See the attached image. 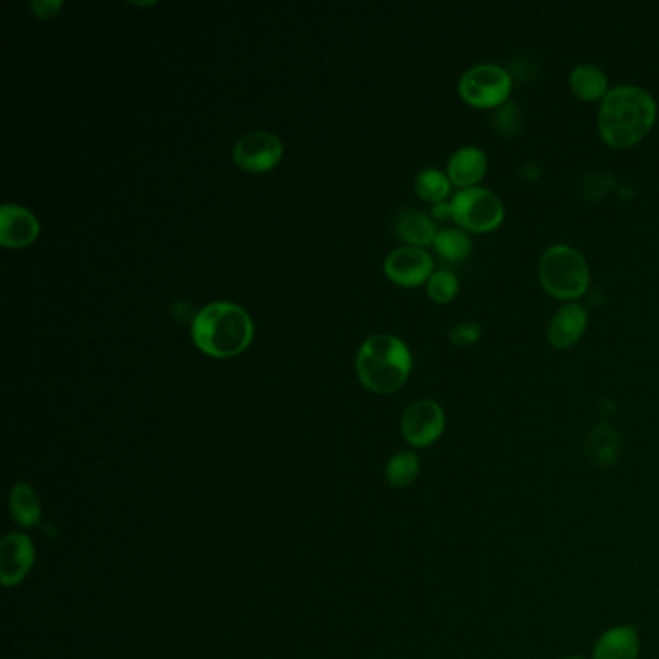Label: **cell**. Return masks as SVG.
<instances>
[{"mask_svg": "<svg viewBox=\"0 0 659 659\" xmlns=\"http://www.w3.org/2000/svg\"><path fill=\"white\" fill-rule=\"evenodd\" d=\"M419 458L413 450H401L395 457L391 458L387 465V481L391 486L403 487L413 486L414 479L418 478Z\"/></svg>", "mask_w": 659, "mask_h": 659, "instance_id": "19", "label": "cell"}, {"mask_svg": "<svg viewBox=\"0 0 659 659\" xmlns=\"http://www.w3.org/2000/svg\"><path fill=\"white\" fill-rule=\"evenodd\" d=\"M539 281L555 298L577 300L590 286V270L577 247L555 244L539 260Z\"/></svg>", "mask_w": 659, "mask_h": 659, "instance_id": "4", "label": "cell"}, {"mask_svg": "<svg viewBox=\"0 0 659 659\" xmlns=\"http://www.w3.org/2000/svg\"><path fill=\"white\" fill-rule=\"evenodd\" d=\"M434 247L445 262H463L473 254V240L463 229H445L435 236Z\"/></svg>", "mask_w": 659, "mask_h": 659, "instance_id": "18", "label": "cell"}, {"mask_svg": "<svg viewBox=\"0 0 659 659\" xmlns=\"http://www.w3.org/2000/svg\"><path fill=\"white\" fill-rule=\"evenodd\" d=\"M640 637L630 625L609 629L598 638L594 646L592 659H638Z\"/></svg>", "mask_w": 659, "mask_h": 659, "instance_id": "14", "label": "cell"}, {"mask_svg": "<svg viewBox=\"0 0 659 659\" xmlns=\"http://www.w3.org/2000/svg\"><path fill=\"white\" fill-rule=\"evenodd\" d=\"M30 8L39 20H47V18H53L59 12L62 2H59V0H38V2H31Z\"/></svg>", "mask_w": 659, "mask_h": 659, "instance_id": "24", "label": "cell"}, {"mask_svg": "<svg viewBox=\"0 0 659 659\" xmlns=\"http://www.w3.org/2000/svg\"><path fill=\"white\" fill-rule=\"evenodd\" d=\"M192 337L195 346L207 356L233 358L252 343L254 323L246 310L233 302H213L195 315Z\"/></svg>", "mask_w": 659, "mask_h": 659, "instance_id": "2", "label": "cell"}, {"mask_svg": "<svg viewBox=\"0 0 659 659\" xmlns=\"http://www.w3.org/2000/svg\"><path fill=\"white\" fill-rule=\"evenodd\" d=\"M39 236V221L31 211L7 203L0 210V244L4 247H26Z\"/></svg>", "mask_w": 659, "mask_h": 659, "instance_id": "11", "label": "cell"}, {"mask_svg": "<svg viewBox=\"0 0 659 659\" xmlns=\"http://www.w3.org/2000/svg\"><path fill=\"white\" fill-rule=\"evenodd\" d=\"M445 429V413L442 405L432 398H424L406 408L401 432L413 447H429L442 437Z\"/></svg>", "mask_w": 659, "mask_h": 659, "instance_id": "7", "label": "cell"}, {"mask_svg": "<svg viewBox=\"0 0 659 659\" xmlns=\"http://www.w3.org/2000/svg\"><path fill=\"white\" fill-rule=\"evenodd\" d=\"M518 122H520V113L515 105H505L495 114V126L503 134H513L517 130Z\"/></svg>", "mask_w": 659, "mask_h": 659, "instance_id": "23", "label": "cell"}, {"mask_svg": "<svg viewBox=\"0 0 659 659\" xmlns=\"http://www.w3.org/2000/svg\"><path fill=\"white\" fill-rule=\"evenodd\" d=\"M450 219L468 233H491L505 221V205L486 187H466L453 197Z\"/></svg>", "mask_w": 659, "mask_h": 659, "instance_id": "5", "label": "cell"}, {"mask_svg": "<svg viewBox=\"0 0 659 659\" xmlns=\"http://www.w3.org/2000/svg\"><path fill=\"white\" fill-rule=\"evenodd\" d=\"M356 369L359 382L367 389L379 395H389L405 385L413 369V356L401 338L374 335L359 346Z\"/></svg>", "mask_w": 659, "mask_h": 659, "instance_id": "3", "label": "cell"}, {"mask_svg": "<svg viewBox=\"0 0 659 659\" xmlns=\"http://www.w3.org/2000/svg\"><path fill=\"white\" fill-rule=\"evenodd\" d=\"M567 659H585V658H578V656H570V658Z\"/></svg>", "mask_w": 659, "mask_h": 659, "instance_id": "26", "label": "cell"}, {"mask_svg": "<svg viewBox=\"0 0 659 659\" xmlns=\"http://www.w3.org/2000/svg\"><path fill=\"white\" fill-rule=\"evenodd\" d=\"M487 173V155L479 148L466 145L453 153L447 165L450 184L466 187H474Z\"/></svg>", "mask_w": 659, "mask_h": 659, "instance_id": "13", "label": "cell"}, {"mask_svg": "<svg viewBox=\"0 0 659 659\" xmlns=\"http://www.w3.org/2000/svg\"><path fill=\"white\" fill-rule=\"evenodd\" d=\"M658 119V103L650 91L638 85H617L607 93L598 113L604 142L622 150L645 140Z\"/></svg>", "mask_w": 659, "mask_h": 659, "instance_id": "1", "label": "cell"}, {"mask_svg": "<svg viewBox=\"0 0 659 659\" xmlns=\"http://www.w3.org/2000/svg\"><path fill=\"white\" fill-rule=\"evenodd\" d=\"M570 90L575 91V95L585 101H604L607 93H609V82L604 70H599L594 64H578L572 68L569 75Z\"/></svg>", "mask_w": 659, "mask_h": 659, "instance_id": "16", "label": "cell"}, {"mask_svg": "<svg viewBox=\"0 0 659 659\" xmlns=\"http://www.w3.org/2000/svg\"><path fill=\"white\" fill-rule=\"evenodd\" d=\"M481 337V327L476 322H460L450 330V341L458 346L474 345Z\"/></svg>", "mask_w": 659, "mask_h": 659, "instance_id": "22", "label": "cell"}, {"mask_svg": "<svg viewBox=\"0 0 659 659\" xmlns=\"http://www.w3.org/2000/svg\"><path fill=\"white\" fill-rule=\"evenodd\" d=\"M513 91V78L509 72L497 64H476L466 70L458 93L465 103L476 109H495L503 107Z\"/></svg>", "mask_w": 659, "mask_h": 659, "instance_id": "6", "label": "cell"}, {"mask_svg": "<svg viewBox=\"0 0 659 659\" xmlns=\"http://www.w3.org/2000/svg\"><path fill=\"white\" fill-rule=\"evenodd\" d=\"M434 215L437 219H449L450 217V203H435Z\"/></svg>", "mask_w": 659, "mask_h": 659, "instance_id": "25", "label": "cell"}, {"mask_svg": "<svg viewBox=\"0 0 659 659\" xmlns=\"http://www.w3.org/2000/svg\"><path fill=\"white\" fill-rule=\"evenodd\" d=\"M414 187L422 200L442 203L450 194V180L437 169H424L414 180Z\"/></svg>", "mask_w": 659, "mask_h": 659, "instance_id": "20", "label": "cell"}, {"mask_svg": "<svg viewBox=\"0 0 659 659\" xmlns=\"http://www.w3.org/2000/svg\"><path fill=\"white\" fill-rule=\"evenodd\" d=\"M36 562V546L28 534H7L0 541V580L12 588L28 577Z\"/></svg>", "mask_w": 659, "mask_h": 659, "instance_id": "9", "label": "cell"}, {"mask_svg": "<svg viewBox=\"0 0 659 659\" xmlns=\"http://www.w3.org/2000/svg\"><path fill=\"white\" fill-rule=\"evenodd\" d=\"M234 161L247 173H267L281 163L283 143L271 132H252L242 135L233 151Z\"/></svg>", "mask_w": 659, "mask_h": 659, "instance_id": "8", "label": "cell"}, {"mask_svg": "<svg viewBox=\"0 0 659 659\" xmlns=\"http://www.w3.org/2000/svg\"><path fill=\"white\" fill-rule=\"evenodd\" d=\"M398 239L405 240L413 247H424L434 244L437 236V226L434 219L427 217L426 213L418 210H406L398 213L397 223Z\"/></svg>", "mask_w": 659, "mask_h": 659, "instance_id": "15", "label": "cell"}, {"mask_svg": "<svg viewBox=\"0 0 659 659\" xmlns=\"http://www.w3.org/2000/svg\"><path fill=\"white\" fill-rule=\"evenodd\" d=\"M434 260L424 247H398L385 260L387 277L401 286H418L434 275Z\"/></svg>", "mask_w": 659, "mask_h": 659, "instance_id": "10", "label": "cell"}, {"mask_svg": "<svg viewBox=\"0 0 659 659\" xmlns=\"http://www.w3.org/2000/svg\"><path fill=\"white\" fill-rule=\"evenodd\" d=\"M588 327V312L580 304L562 306L549 323L547 337L555 348H569L577 345Z\"/></svg>", "mask_w": 659, "mask_h": 659, "instance_id": "12", "label": "cell"}, {"mask_svg": "<svg viewBox=\"0 0 659 659\" xmlns=\"http://www.w3.org/2000/svg\"><path fill=\"white\" fill-rule=\"evenodd\" d=\"M427 294L437 304H449L457 298L458 278L453 271H435L427 281Z\"/></svg>", "mask_w": 659, "mask_h": 659, "instance_id": "21", "label": "cell"}, {"mask_svg": "<svg viewBox=\"0 0 659 659\" xmlns=\"http://www.w3.org/2000/svg\"><path fill=\"white\" fill-rule=\"evenodd\" d=\"M10 513L18 525L36 528L41 523V501L30 484H16L10 494Z\"/></svg>", "mask_w": 659, "mask_h": 659, "instance_id": "17", "label": "cell"}]
</instances>
